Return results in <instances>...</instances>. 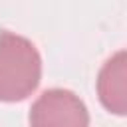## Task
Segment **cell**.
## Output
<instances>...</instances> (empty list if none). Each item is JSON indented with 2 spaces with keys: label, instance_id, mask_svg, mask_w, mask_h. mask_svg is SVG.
Masks as SVG:
<instances>
[{
  "label": "cell",
  "instance_id": "cell-1",
  "mask_svg": "<svg viewBox=\"0 0 127 127\" xmlns=\"http://www.w3.org/2000/svg\"><path fill=\"white\" fill-rule=\"evenodd\" d=\"M42 56L36 44L12 30H0V101H22L40 83Z\"/></svg>",
  "mask_w": 127,
  "mask_h": 127
},
{
  "label": "cell",
  "instance_id": "cell-2",
  "mask_svg": "<svg viewBox=\"0 0 127 127\" xmlns=\"http://www.w3.org/2000/svg\"><path fill=\"white\" fill-rule=\"evenodd\" d=\"M30 127H89L83 99L67 87L46 89L30 107Z\"/></svg>",
  "mask_w": 127,
  "mask_h": 127
},
{
  "label": "cell",
  "instance_id": "cell-3",
  "mask_svg": "<svg viewBox=\"0 0 127 127\" xmlns=\"http://www.w3.org/2000/svg\"><path fill=\"white\" fill-rule=\"evenodd\" d=\"M125 58L127 52H115L99 69L97 75V93L105 109L125 115L127 111V97H125Z\"/></svg>",
  "mask_w": 127,
  "mask_h": 127
}]
</instances>
